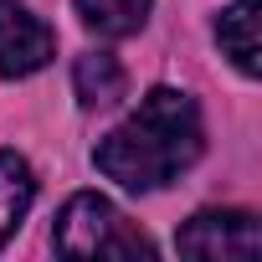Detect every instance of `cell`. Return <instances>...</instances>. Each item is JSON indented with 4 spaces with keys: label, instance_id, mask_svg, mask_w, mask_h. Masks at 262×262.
Wrapping results in <instances>:
<instances>
[{
    "label": "cell",
    "instance_id": "6da1fadb",
    "mask_svg": "<svg viewBox=\"0 0 262 262\" xmlns=\"http://www.w3.org/2000/svg\"><path fill=\"white\" fill-rule=\"evenodd\" d=\"M201 149H206V123H201L195 98L180 88H149L139 98V108L113 134L98 139L93 165L113 185L144 195V190H160L175 175H185L201 160Z\"/></svg>",
    "mask_w": 262,
    "mask_h": 262
},
{
    "label": "cell",
    "instance_id": "7a4b0ae2",
    "mask_svg": "<svg viewBox=\"0 0 262 262\" xmlns=\"http://www.w3.org/2000/svg\"><path fill=\"white\" fill-rule=\"evenodd\" d=\"M52 242L67 257H155V242L144 231H134L113 201H103L93 190H82L62 206Z\"/></svg>",
    "mask_w": 262,
    "mask_h": 262
},
{
    "label": "cell",
    "instance_id": "3957f363",
    "mask_svg": "<svg viewBox=\"0 0 262 262\" xmlns=\"http://www.w3.org/2000/svg\"><path fill=\"white\" fill-rule=\"evenodd\" d=\"M175 247L185 257H257L262 236H257V216L252 211H195Z\"/></svg>",
    "mask_w": 262,
    "mask_h": 262
},
{
    "label": "cell",
    "instance_id": "277c9868",
    "mask_svg": "<svg viewBox=\"0 0 262 262\" xmlns=\"http://www.w3.org/2000/svg\"><path fill=\"white\" fill-rule=\"evenodd\" d=\"M57 57V36L21 0H0V77H31Z\"/></svg>",
    "mask_w": 262,
    "mask_h": 262
},
{
    "label": "cell",
    "instance_id": "5b68a950",
    "mask_svg": "<svg viewBox=\"0 0 262 262\" xmlns=\"http://www.w3.org/2000/svg\"><path fill=\"white\" fill-rule=\"evenodd\" d=\"M257 16H262V0H236L231 11L216 16V41L231 57V67L242 77L262 72V41H257Z\"/></svg>",
    "mask_w": 262,
    "mask_h": 262
},
{
    "label": "cell",
    "instance_id": "8992f818",
    "mask_svg": "<svg viewBox=\"0 0 262 262\" xmlns=\"http://www.w3.org/2000/svg\"><path fill=\"white\" fill-rule=\"evenodd\" d=\"M123 88H128V77H123L118 57H108V52H82V57L72 62V93H77L82 108H113V103L123 98Z\"/></svg>",
    "mask_w": 262,
    "mask_h": 262
},
{
    "label": "cell",
    "instance_id": "52a82bcc",
    "mask_svg": "<svg viewBox=\"0 0 262 262\" xmlns=\"http://www.w3.org/2000/svg\"><path fill=\"white\" fill-rule=\"evenodd\" d=\"M31 201H36V175H31V165H26L16 149H0V247H6L11 231L26 221Z\"/></svg>",
    "mask_w": 262,
    "mask_h": 262
},
{
    "label": "cell",
    "instance_id": "ba28073f",
    "mask_svg": "<svg viewBox=\"0 0 262 262\" xmlns=\"http://www.w3.org/2000/svg\"><path fill=\"white\" fill-rule=\"evenodd\" d=\"M77 16L88 31L108 36V41H123V36H139L149 11H155V0H72Z\"/></svg>",
    "mask_w": 262,
    "mask_h": 262
}]
</instances>
